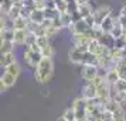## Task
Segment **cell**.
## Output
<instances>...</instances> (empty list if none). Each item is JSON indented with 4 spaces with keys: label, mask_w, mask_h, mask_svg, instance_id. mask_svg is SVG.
<instances>
[{
    "label": "cell",
    "mask_w": 126,
    "mask_h": 121,
    "mask_svg": "<svg viewBox=\"0 0 126 121\" xmlns=\"http://www.w3.org/2000/svg\"><path fill=\"white\" fill-rule=\"evenodd\" d=\"M54 59L52 58H41L38 65L34 68V79L40 85H46L51 80L54 75Z\"/></svg>",
    "instance_id": "cell-1"
},
{
    "label": "cell",
    "mask_w": 126,
    "mask_h": 121,
    "mask_svg": "<svg viewBox=\"0 0 126 121\" xmlns=\"http://www.w3.org/2000/svg\"><path fill=\"white\" fill-rule=\"evenodd\" d=\"M92 83L95 85L96 87V99L99 100V103H103V101H106L110 99V93H112V87L109 86L108 83L105 82L103 79V75H99L92 80Z\"/></svg>",
    "instance_id": "cell-2"
},
{
    "label": "cell",
    "mask_w": 126,
    "mask_h": 121,
    "mask_svg": "<svg viewBox=\"0 0 126 121\" xmlns=\"http://www.w3.org/2000/svg\"><path fill=\"white\" fill-rule=\"evenodd\" d=\"M71 109L74 111L75 121H86V118H88V114H86V101L81 96L74 99V101L71 104Z\"/></svg>",
    "instance_id": "cell-3"
},
{
    "label": "cell",
    "mask_w": 126,
    "mask_h": 121,
    "mask_svg": "<svg viewBox=\"0 0 126 121\" xmlns=\"http://www.w3.org/2000/svg\"><path fill=\"white\" fill-rule=\"evenodd\" d=\"M86 52H88V46L86 45H74L68 51L69 62L74 65H82L84 55H85Z\"/></svg>",
    "instance_id": "cell-4"
},
{
    "label": "cell",
    "mask_w": 126,
    "mask_h": 121,
    "mask_svg": "<svg viewBox=\"0 0 126 121\" xmlns=\"http://www.w3.org/2000/svg\"><path fill=\"white\" fill-rule=\"evenodd\" d=\"M41 54L40 52H34L31 51V49H29V48H26L23 51V61L24 64L27 65L29 68H31V69H34L35 66L38 65V62L41 61Z\"/></svg>",
    "instance_id": "cell-5"
},
{
    "label": "cell",
    "mask_w": 126,
    "mask_h": 121,
    "mask_svg": "<svg viewBox=\"0 0 126 121\" xmlns=\"http://www.w3.org/2000/svg\"><path fill=\"white\" fill-rule=\"evenodd\" d=\"M99 75V68L96 65H82L81 66V77L85 83L92 82L96 76Z\"/></svg>",
    "instance_id": "cell-6"
},
{
    "label": "cell",
    "mask_w": 126,
    "mask_h": 121,
    "mask_svg": "<svg viewBox=\"0 0 126 121\" xmlns=\"http://www.w3.org/2000/svg\"><path fill=\"white\" fill-rule=\"evenodd\" d=\"M110 14H112V7L109 6V4H101V6H98L96 9L92 11V16L95 18L96 25H99L103 18H106L108 16H110Z\"/></svg>",
    "instance_id": "cell-7"
},
{
    "label": "cell",
    "mask_w": 126,
    "mask_h": 121,
    "mask_svg": "<svg viewBox=\"0 0 126 121\" xmlns=\"http://www.w3.org/2000/svg\"><path fill=\"white\" fill-rule=\"evenodd\" d=\"M81 97L84 99L85 101L96 99V87H95V85L92 82H88V83H85L82 86V89H81Z\"/></svg>",
    "instance_id": "cell-8"
},
{
    "label": "cell",
    "mask_w": 126,
    "mask_h": 121,
    "mask_svg": "<svg viewBox=\"0 0 126 121\" xmlns=\"http://www.w3.org/2000/svg\"><path fill=\"white\" fill-rule=\"evenodd\" d=\"M69 33H71V35L74 34H85L86 31L89 30V27L86 25L85 23H84V20L81 18V20H78V21H75V23H72L71 25L68 27Z\"/></svg>",
    "instance_id": "cell-9"
},
{
    "label": "cell",
    "mask_w": 126,
    "mask_h": 121,
    "mask_svg": "<svg viewBox=\"0 0 126 121\" xmlns=\"http://www.w3.org/2000/svg\"><path fill=\"white\" fill-rule=\"evenodd\" d=\"M17 62V55L16 52H9V54H1L0 55V68H7L9 65Z\"/></svg>",
    "instance_id": "cell-10"
},
{
    "label": "cell",
    "mask_w": 126,
    "mask_h": 121,
    "mask_svg": "<svg viewBox=\"0 0 126 121\" xmlns=\"http://www.w3.org/2000/svg\"><path fill=\"white\" fill-rule=\"evenodd\" d=\"M103 79H105V82L108 83L109 86L112 87L116 83V82L119 80L120 77H119V75H118V70H116V68H110V69H108V70H105V75H103Z\"/></svg>",
    "instance_id": "cell-11"
},
{
    "label": "cell",
    "mask_w": 126,
    "mask_h": 121,
    "mask_svg": "<svg viewBox=\"0 0 126 121\" xmlns=\"http://www.w3.org/2000/svg\"><path fill=\"white\" fill-rule=\"evenodd\" d=\"M13 44L14 46H24V42H26V34L27 31L26 30H13Z\"/></svg>",
    "instance_id": "cell-12"
},
{
    "label": "cell",
    "mask_w": 126,
    "mask_h": 121,
    "mask_svg": "<svg viewBox=\"0 0 126 121\" xmlns=\"http://www.w3.org/2000/svg\"><path fill=\"white\" fill-rule=\"evenodd\" d=\"M115 23H116V18L110 14V16H108L106 18H103L102 21H101V24H99V28H101V31H102V33L109 34V31L112 30V27L115 25Z\"/></svg>",
    "instance_id": "cell-13"
},
{
    "label": "cell",
    "mask_w": 126,
    "mask_h": 121,
    "mask_svg": "<svg viewBox=\"0 0 126 121\" xmlns=\"http://www.w3.org/2000/svg\"><path fill=\"white\" fill-rule=\"evenodd\" d=\"M110 99H112L118 106L123 107V109L126 107V93L115 92V90H112V93H110Z\"/></svg>",
    "instance_id": "cell-14"
},
{
    "label": "cell",
    "mask_w": 126,
    "mask_h": 121,
    "mask_svg": "<svg viewBox=\"0 0 126 121\" xmlns=\"http://www.w3.org/2000/svg\"><path fill=\"white\" fill-rule=\"evenodd\" d=\"M112 121H126V110L120 106H116L112 111Z\"/></svg>",
    "instance_id": "cell-15"
},
{
    "label": "cell",
    "mask_w": 126,
    "mask_h": 121,
    "mask_svg": "<svg viewBox=\"0 0 126 121\" xmlns=\"http://www.w3.org/2000/svg\"><path fill=\"white\" fill-rule=\"evenodd\" d=\"M98 42H99L102 46H105V48L112 49V48H113V44H115V40H113V38H112L109 34H105V33H102V34L99 35V38H98Z\"/></svg>",
    "instance_id": "cell-16"
},
{
    "label": "cell",
    "mask_w": 126,
    "mask_h": 121,
    "mask_svg": "<svg viewBox=\"0 0 126 121\" xmlns=\"http://www.w3.org/2000/svg\"><path fill=\"white\" fill-rule=\"evenodd\" d=\"M21 65L18 64V62H14V64H12V65H9L7 68H4V72H7L9 75H12V76H14L16 79H18L20 77V75H21Z\"/></svg>",
    "instance_id": "cell-17"
},
{
    "label": "cell",
    "mask_w": 126,
    "mask_h": 121,
    "mask_svg": "<svg viewBox=\"0 0 126 121\" xmlns=\"http://www.w3.org/2000/svg\"><path fill=\"white\" fill-rule=\"evenodd\" d=\"M10 23H12L10 24V27H12L13 30H26L27 28V23H29V20L20 16V17L12 20Z\"/></svg>",
    "instance_id": "cell-18"
},
{
    "label": "cell",
    "mask_w": 126,
    "mask_h": 121,
    "mask_svg": "<svg viewBox=\"0 0 126 121\" xmlns=\"http://www.w3.org/2000/svg\"><path fill=\"white\" fill-rule=\"evenodd\" d=\"M21 7H23V3H13V7L9 10V13H7V17H9L10 21L14 20V18L20 17V10H21Z\"/></svg>",
    "instance_id": "cell-19"
},
{
    "label": "cell",
    "mask_w": 126,
    "mask_h": 121,
    "mask_svg": "<svg viewBox=\"0 0 126 121\" xmlns=\"http://www.w3.org/2000/svg\"><path fill=\"white\" fill-rule=\"evenodd\" d=\"M16 46L13 44V41H3L0 40V55L1 54H9V52H14Z\"/></svg>",
    "instance_id": "cell-20"
},
{
    "label": "cell",
    "mask_w": 126,
    "mask_h": 121,
    "mask_svg": "<svg viewBox=\"0 0 126 121\" xmlns=\"http://www.w3.org/2000/svg\"><path fill=\"white\" fill-rule=\"evenodd\" d=\"M29 21H31V23L38 24V25H40V24L44 21V13L40 11V10H33V11L30 13Z\"/></svg>",
    "instance_id": "cell-21"
},
{
    "label": "cell",
    "mask_w": 126,
    "mask_h": 121,
    "mask_svg": "<svg viewBox=\"0 0 126 121\" xmlns=\"http://www.w3.org/2000/svg\"><path fill=\"white\" fill-rule=\"evenodd\" d=\"M94 9L89 3H84V4H78V13H79L81 18H85L88 16H91Z\"/></svg>",
    "instance_id": "cell-22"
},
{
    "label": "cell",
    "mask_w": 126,
    "mask_h": 121,
    "mask_svg": "<svg viewBox=\"0 0 126 121\" xmlns=\"http://www.w3.org/2000/svg\"><path fill=\"white\" fill-rule=\"evenodd\" d=\"M115 68L118 70V75H119L120 79L126 80V58H123L120 62H118V64L115 65Z\"/></svg>",
    "instance_id": "cell-23"
},
{
    "label": "cell",
    "mask_w": 126,
    "mask_h": 121,
    "mask_svg": "<svg viewBox=\"0 0 126 121\" xmlns=\"http://www.w3.org/2000/svg\"><path fill=\"white\" fill-rule=\"evenodd\" d=\"M109 35H110L113 40H118V38H122V37H123V28H122L120 24H118V21L115 23V25L112 27V30L109 31Z\"/></svg>",
    "instance_id": "cell-24"
},
{
    "label": "cell",
    "mask_w": 126,
    "mask_h": 121,
    "mask_svg": "<svg viewBox=\"0 0 126 121\" xmlns=\"http://www.w3.org/2000/svg\"><path fill=\"white\" fill-rule=\"evenodd\" d=\"M0 77H1V80L4 82V85H6L7 89H10V87H13L14 85H16V82H17V79L14 77V76L9 75L7 72H3L1 75H0Z\"/></svg>",
    "instance_id": "cell-25"
},
{
    "label": "cell",
    "mask_w": 126,
    "mask_h": 121,
    "mask_svg": "<svg viewBox=\"0 0 126 121\" xmlns=\"http://www.w3.org/2000/svg\"><path fill=\"white\" fill-rule=\"evenodd\" d=\"M13 7V0H0V14H6Z\"/></svg>",
    "instance_id": "cell-26"
},
{
    "label": "cell",
    "mask_w": 126,
    "mask_h": 121,
    "mask_svg": "<svg viewBox=\"0 0 126 121\" xmlns=\"http://www.w3.org/2000/svg\"><path fill=\"white\" fill-rule=\"evenodd\" d=\"M58 17H60L61 24H63V28H68L69 25L72 24V18H71V16H69L68 13H63V14H60Z\"/></svg>",
    "instance_id": "cell-27"
},
{
    "label": "cell",
    "mask_w": 126,
    "mask_h": 121,
    "mask_svg": "<svg viewBox=\"0 0 126 121\" xmlns=\"http://www.w3.org/2000/svg\"><path fill=\"white\" fill-rule=\"evenodd\" d=\"M40 54H41V56H43V58H52V56H54V48H52L51 44H48L47 46L41 48Z\"/></svg>",
    "instance_id": "cell-28"
},
{
    "label": "cell",
    "mask_w": 126,
    "mask_h": 121,
    "mask_svg": "<svg viewBox=\"0 0 126 121\" xmlns=\"http://www.w3.org/2000/svg\"><path fill=\"white\" fill-rule=\"evenodd\" d=\"M13 28L12 27H7V28H4L3 31H1V37H0V40L3 41H13Z\"/></svg>",
    "instance_id": "cell-29"
},
{
    "label": "cell",
    "mask_w": 126,
    "mask_h": 121,
    "mask_svg": "<svg viewBox=\"0 0 126 121\" xmlns=\"http://www.w3.org/2000/svg\"><path fill=\"white\" fill-rule=\"evenodd\" d=\"M35 44H37V46L41 49V48L47 46L48 44H51V41H50V38H48V37H46V35H40V37H37Z\"/></svg>",
    "instance_id": "cell-30"
},
{
    "label": "cell",
    "mask_w": 126,
    "mask_h": 121,
    "mask_svg": "<svg viewBox=\"0 0 126 121\" xmlns=\"http://www.w3.org/2000/svg\"><path fill=\"white\" fill-rule=\"evenodd\" d=\"M112 90H115V92L126 93V80H122V79H119V80H118V82L113 85V86H112Z\"/></svg>",
    "instance_id": "cell-31"
},
{
    "label": "cell",
    "mask_w": 126,
    "mask_h": 121,
    "mask_svg": "<svg viewBox=\"0 0 126 121\" xmlns=\"http://www.w3.org/2000/svg\"><path fill=\"white\" fill-rule=\"evenodd\" d=\"M35 41H37V37H35L33 33H29V31H27V34H26V42H24V46L27 48V46L34 45Z\"/></svg>",
    "instance_id": "cell-32"
},
{
    "label": "cell",
    "mask_w": 126,
    "mask_h": 121,
    "mask_svg": "<svg viewBox=\"0 0 126 121\" xmlns=\"http://www.w3.org/2000/svg\"><path fill=\"white\" fill-rule=\"evenodd\" d=\"M43 13H44V18H50V20H52V18H55L60 16V13L55 9H46Z\"/></svg>",
    "instance_id": "cell-33"
},
{
    "label": "cell",
    "mask_w": 126,
    "mask_h": 121,
    "mask_svg": "<svg viewBox=\"0 0 126 121\" xmlns=\"http://www.w3.org/2000/svg\"><path fill=\"white\" fill-rule=\"evenodd\" d=\"M65 118L67 121H75V115H74V111H72V109L71 107H68V109L64 110V113L61 114Z\"/></svg>",
    "instance_id": "cell-34"
},
{
    "label": "cell",
    "mask_w": 126,
    "mask_h": 121,
    "mask_svg": "<svg viewBox=\"0 0 126 121\" xmlns=\"http://www.w3.org/2000/svg\"><path fill=\"white\" fill-rule=\"evenodd\" d=\"M10 20L7 17L6 14H0V30H4L7 27H10Z\"/></svg>",
    "instance_id": "cell-35"
},
{
    "label": "cell",
    "mask_w": 126,
    "mask_h": 121,
    "mask_svg": "<svg viewBox=\"0 0 126 121\" xmlns=\"http://www.w3.org/2000/svg\"><path fill=\"white\" fill-rule=\"evenodd\" d=\"M82 20H84V23H85L89 28H94V27L96 25V23H95V18H94V16H92V14H91V16H88V17H85V18H82Z\"/></svg>",
    "instance_id": "cell-36"
},
{
    "label": "cell",
    "mask_w": 126,
    "mask_h": 121,
    "mask_svg": "<svg viewBox=\"0 0 126 121\" xmlns=\"http://www.w3.org/2000/svg\"><path fill=\"white\" fill-rule=\"evenodd\" d=\"M51 25H52V27H54L55 30H57V31H61V30H63V24H61V21H60V17L52 18Z\"/></svg>",
    "instance_id": "cell-37"
},
{
    "label": "cell",
    "mask_w": 126,
    "mask_h": 121,
    "mask_svg": "<svg viewBox=\"0 0 126 121\" xmlns=\"http://www.w3.org/2000/svg\"><path fill=\"white\" fill-rule=\"evenodd\" d=\"M33 11V10H30V9H27V7H21V10H20V16L21 17H24V18H27L29 20V17H30V13Z\"/></svg>",
    "instance_id": "cell-38"
},
{
    "label": "cell",
    "mask_w": 126,
    "mask_h": 121,
    "mask_svg": "<svg viewBox=\"0 0 126 121\" xmlns=\"http://www.w3.org/2000/svg\"><path fill=\"white\" fill-rule=\"evenodd\" d=\"M116 21H118V24H120V25H122V28L125 30L126 28V17L125 16H118V18H116Z\"/></svg>",
    "instance_id": "cell-39"
},
{
    "label": "cell",
    "mask_w": 126,
    "mask_h": 121,
    "mask_svg": "<svg viewBox=\"0 0 126 121\" xmlns=\"http://www.w3.org/2000/svg\"><path fill=\"white\" fill-rule=\"evenodd\" d=\"M6 90H7L6 85H4V82L1 80V77H0V94H1V93H4Z\"/></svg>",
    "instance_id": "cell-40"
},
{
    "label": "cell",
    "mask_w": 126,
    "mask_h": 121,
    "mask_svg": "<svg viewBox=\"0 0 126 121\" xmlns=\"http://www.w3.org/2000/svg\"><path fill=\"white\" fill-rule=\"evenodd\" d=\"M120 16H125L126 17V3L123 4V7L120 9Z\"/></svg>",
    "instance_id": "cell-41"
},
{
    "label": "cell",
    "mask_w": 126,
    "mask_h": 121,
    "mask_svg": "<svg viewBox=\"0 0 126 121\" xmlns=\"http://www.w3.org/2000/svg\"><path fill=\"white\" fill-rule=\"evenodd\" d=\"M78 4H84V3H89V0H75Z\"/></svg>",
    "instance_id": "cell-42"
},
{
    "label": "cell",
    "mask_w": 126,
    "mask_h": 121,
    "mask_svg": "<svg viewBox=\"0 0 126 121\" xmlns=\"http://www.w3.org/2000/svg\"><path fill=\"white\" fill-rule=\"evenodd\" d=\"M55 121H67V120L64 118L63 115H60V117H58V118H57V120H55Z\"/></svg>",
    "instance_id": "cell-43"
},
{
    "label": "cell",
    "mask_w": 126,
    "mask_h": 121,
    "mask_svg": "<svg viewBox=\"0 0 126 121\" xmlns=\"http://www.w3.org/2000/svg\"><path fill=\"white\" fill-rule=\"evenodd\" d=\"M1 31H3V30H0V37H1Z\"/></svg>",
    "instance_id": "cell-44"
},
{
    "label": "cell",
    "mask_w": 126,
    "mask_h": 121,
    "mask_svg": "<svg viewBox=\"0 0 126 121\" xmlns=\"http://www.w3.org/2000/svg\"><path fill=\"white\" fill-rule=\"evenodd\" d=\"M23 1H24V0H23Z\"/></svg>",
    "instance_id": "cell-45"
}]
</instances>
